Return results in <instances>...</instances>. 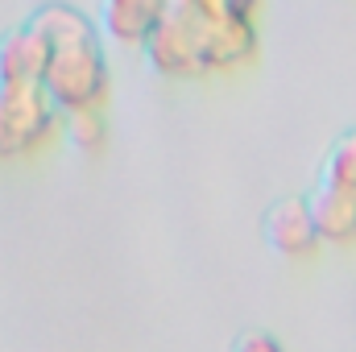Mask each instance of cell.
Segmentation results:
<instances>
[{
    "label": "cell",
    "instance_id": "6da1fadb",
    "mask_svg": "<svg viewBox=\"0 0 356 352\" xmlns=\"http://www.w3.org/2000/svg\"><path fill=\"white\" fill-rule=\"evenodd\" d=\"M141 46L158 75L203 79L211 71L245 67L257 54V33L253 17H211L191 0H170Z\"/></svg>",
    "mask_w": 356,
    "mask_h": 352
},
{
    "label": "cell",
    "instance_id": "7a4b0ae2",
    "mask_svg": "<svg viewBox=\"0 0 356 352\" xmlns=\"http://www.w3.org/2000/svg\"><path fill=\"white\" fill-rule=\"evenodd\" d=\"M33 25L46 33V67L38 88L54 104V112L75 108H104L108 99V58L104 46L88 25L67 4H46L33 13Z\"/></svg>",
    "mask_w": 356,
    "mask_h": 352
},
{
    "label": "cell",
    "instance_id": "3957f363",
    "mask_svg": "<svg viewBox=\"0 0 356 352\" xmlns=\"http://www.w3.org/2000/svg\"><path fill=\"white\" fill-rule=\"evenodd\" d=\"M54 129H58V112L38 83L0 88V162L33 154L38 145L50 141Z\"/></svg>",
    "mask_w": 356,
    "mask_h": 352
},
{
    "label": "cell",
    "instance_id": "277c9868",
    "mask_svg": "<svg viewBox=\"0 0 356 352\" xmlns=\"http://www.w3.org/2000/svg\"><path fill=\"white\" fill-rule=\"evenodd\" d=\"M261 241L277 257H307V253H315L319 237H315L307 199H277V203H269L266 216H261Z\"/></svg>",
    "mask_w": 356,
    "mask_h": 352
},
{
    "label": "cell",
    "instance_id": "5b68a950",
    "mask_svg": "<svg viewBox=\"0 0 356 352\" xmlns=\"http://www.w3.org/2000/svg\"><path fill=\"white\" fill-rule=\"evenodd\" d=\"M46 67V33L33 25V17L8 33H0V88L13 83H38Z\"/></svg>",
    "mask_w": 356,
    "mask_h": 352
},
{
    "label": "cell",
    "instance_id": "8992f818",
    "mask_svg": "<svg viewBox=\"0 0 356 352\" xmlns=\"http://www.w3.org/2000/svg\"><path fill=\"white\" fill-rule=\"evenodd\" d=\"M307 211H311L319 241H327V245H353L356 241V199H348L344 191L315 182L307 195Z\"/></svg>",
    "mask_w": 356,
    "mask_h": 352
},
{
    "label": "cell",
    "instance_id": "52a82bcc",
    "mask_svg": "<svg viewBox=\"0 0 356 352\" xmlns=\"http://www.w3.org/2000/svg\"><path fill=\"white\" fill-rule=\"evenodd\" d=\"M170 0H104V33L120 46H141Z\"/></svg>",
    "mask_w": 356,
    "mask_h": 352
},
{
    "label": "cell",
    "instance_id": "ba28073f",
    "mask_svg": "<svg viewBox=\"0 0 356 352\" xmlns=\"http://www.w3.org/2000/svg\"><path fill=\"white\" fill-rule=\"evenodd\" d=\"M315 182L336 186V191H344L348 199H356V129H353V133H340V137L327 145V154H323V162H319V178H315Z\"/></svg>",
    "mask_w": 356,
    "mask_h": 352
},
{
    "label": "cell",
    "instance_id": "9c48e42d",
    "mask_svg": "<svg viewBox=\"0 0 356 352\" xmlns=\"http://www.w3.org/2000/svg\"><path fill=\"white\" fill-rule=\"evenodd\" d=\"M63 116V133L79 154H99L108 141V120L104 108H75V112H58Z\"/></svg>",
    "mask_w": 356,
    "mask_h": 352
},
{
    "label": "cell",
    "instance_id": "30bf717a",
    "mask_svg": "<svg viewBox=\"0 0 356 352\" xmlns=\"http://www.w3.org/2000/svg\"><path fill=\"white\" fill-rule=\"evenodd\" d=\"M191 4H199L211 17H253L257 8V0H191Z\"/></svg>",
    "mask_w": 356,
    "mask_h": 352
},
{
    "label": "cell",
    "instance_id": "8fae6325",
    "mask_svg": "<svg viewBox=\"0 0 356 352\" xmlns=\"http://www.w3.org/2000/svg\"><path fill=\"white\" fill-rule=\"evenodd\" d=\"M232 352H286L269 332H241L236 340H232Z\"/></svg>",
    "mask_w": 356,
    "mask_h": 352
}]
</instances>
